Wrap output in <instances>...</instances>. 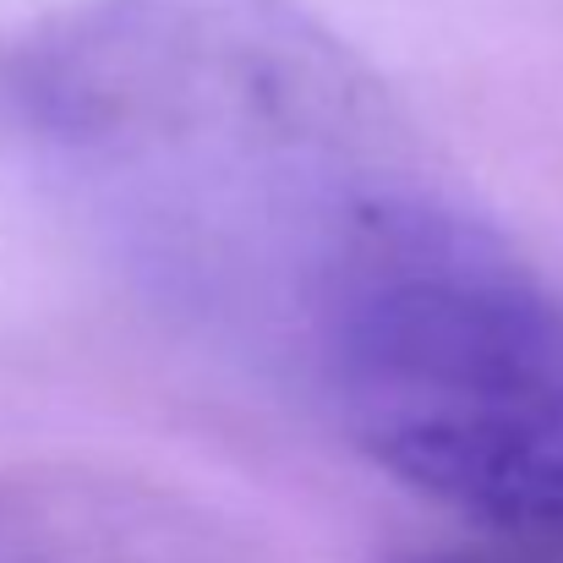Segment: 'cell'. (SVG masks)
Segmentation results:
<instances>
[{"mask_svg": "<svg viewBox=\"0 0 563 563\" xmlns=\"http://www.w3.org/2000/svg\"><path fill=\"white\" fill-rule=\"evenodd\" d=\"M307 362L362 454L493 542H563V296L421 181L323 279Z\"/></svg>", "mask_w": 563, "mask_h": 563, "instance_id": "2", "label": "cell"}, {"mask_svg": "<svg viewBox=\"0 0 563 563\" xmlns=\"http://www.w3.org/2000/svg\"><path fill=\"white\" fill-rule=\"evenodd\" d=\"M22 77L143 279L301 356L351 230L410 181L377 88L290 0H93Z\"/></svg>", "mask_w": 563, "mask_h": 563, "instance_id": "1", "label": "cell"}, {"mask_svg": "<svg viewBox=\"0 0 563 563\" xmlns=\"http://www.w3.org/2000/svg\"><path fill=\"white\" fill-rule=\"evenodd\" d=\"M421 563H563V542H493V537H476L465 548H449L438 559Z\"/></svg>", "mask_w": 563, "mask_h": 563, "instance_id": "3", "label": "cell"}]
</instances>
